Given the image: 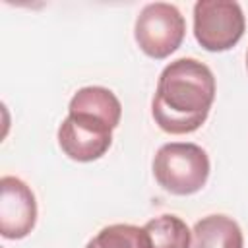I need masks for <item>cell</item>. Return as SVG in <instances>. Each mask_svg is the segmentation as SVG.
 Listing matches in <instances>:
<instances>
[{
	"label": "cell",
	"mask_w": 248,
	"mask_h": 248,
	"mask_svg": "<svg viewBox=\"0 0 248 248\" xmlns=\"http://www.w3.org/2000/svg\"><path fill=\"white\" fill-rule=\"evenodd\" d=\"M68 112L91 114V116L107 122L114 130L120 124L122 105L110 89L101 87V85H89V87H81L74 93V97L70 99V105H68Z\"/></svg>",
	"instance_id": "8"
},
{
	"label": "cell",
	"mask_w": 248,
	"mask_h": 248,
	"mask_svg": "<svg viewBox=\"0 0 248 248\" xmlns=\"http://www.w3.org/2000/svg\"><path fill=\"white\" fill-rule=\"evenodd\" d=\"M186 21L176 6L167 2H151L141 8L136 17L134 37L143 54L155 60L170 56L184 41Z\"/></svg>",
	"instance_id": "3"
},
{
	"label": "cell",
	"mask_w": 248,
	"mask_h": 248,
	"mask_svg": "<svg viewBox=\"0 0 248 248\" xmlns=\"http://www.w3.org/2000/svg\"><path fill=\"white\" fill-rule=\"evenodd\" d=\"M143 229L149 238V248H190L192 231L180 217L172 213L149 219Z\"/></svg>",
	"instance_id": "9"
},
{
	"label": "cell",
	"mask_w": 248,
	"mask_h": 248,
	"mask_svg": "<svg viewBox=\"0 0 248 248\" xmlns=\"http://www.w3.org/2000/svg\"><path fill=\"white\" fill-rule=\"evenodd\" d=\"M153 176L165 192L172 196H192L200 192L209 178V157L198 143H165L153 157Z\"/></svg>",
	"instance_id": "2"
},
{
	"label": "cell",
	"mask_w": 248,
	"mask_h": 248,
	"mask_svg": "<svg viewBox=\"0 0 248 248\" xmlns=\"http://www.w3.org/2000/svg\"><path fill=\"white\" fill-rule=\"evenodd\" d=\"M246 70H248V54H246Z\"/></svg>",
	"instance_id": "11"
},
{
	"label": "cell",
	"mask_w": 248,
	"mask_h": 248,
	"mask_svg": "<svg viewBox=\"0 0 248 248\" xmlns=\"http://www.w3.org/2000/svg\"><path fill=\"white\" fill-rule=\"evenodd\" d=\"M85 248H149V238L143 227L116 223L101 229Z\"/></svg>",
	"instance_id": "10"
},
{
	"label": "cell",
	"mask_w": 248,
	"mask_h": 248,
	"mask_svg": "<svg viewBox=\"0 0 248 248\" xmlns=\"http://www.w3.org/2000/svg\"><path fill=\"white\" fill-rule=\"evenodd\" d=\"M246 17L238 2L198 0L194 4V37L209 52L232 48L244 35Z\"/></svg>",
	"instance_id": "4"
},
{
	"label": "cell",
	"mask_w": 248,
	"mask_h": 248,
	"mask_svg": "<svg viewBox=\"0 0 248 248\" xmlns=\"http://www.w3.org/2000/svg\"><path fill=\"white\" fill-rule=\"evenodd\" d=\"M37 223L33 190L17 176L0 178V234L8 240L25 238Z\"/></svg>",
	"instance_id": "6"
},
{
	"label": "cell",
	"mask_w": 248,
	"mask_h": 248,
	"mask_svg": "<svg viewBox=\"0 0 248 248\" xmlns=\"http://www.w3.org/2000/svg\"><path fill=\"white\" fill-rule=\"evenodd\" d=\"M215 76L196 58H176L159 74L151 101L155 124L172 136L196 132L215 101Z\"/></svg>",
	"instance_id": "1"
},
{
	"label": "cell",
	"mask_w": 248,
	"mask_h": 248,
	"mask_svg": "<svg viewBox=\"0 0 248 248\" xmlns=\"http://www.w3.org/2000/svg\"><path fill=\"white\" fill-rule=\"evenodd\" d=\"M112 143V128L83 112H68L58 128V145L70 159L89 163L101 159Z\"/></svg>",
	"instance_id": "5"
},
{
	"label": "cell",
	"mask_w": 248,
	"mask_h": 248,
	"mask_svg": "<svg viewBox=\"0 0 248 248\" xmlns=\"http://www.w3.org/2000/svg\"><path fill=\"white\" fill-rule=\"evenodd\" d=\"M190 248H244V236L232 217L213 213L194 225Z\"/></svg>",
	"instance_id": "7"
}]
</instances>
